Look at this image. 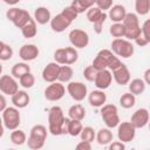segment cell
<instances>
[{
	"label": "cell",
	"instance_id": "obj_1",
	"mask_svg": "<svg viewBox=\"0 0 150 150\" xmlns=\"http://www.w3.org/2000/svg\"><path fill=\"white\" fill-rule=\"evenodd\" d=\"M64 115L63 110L59 105H53L48 110V131L53 136H60L63 135L62 125L64 122Z\"/></svg>",
	"mask_w": 150,
	"mask_h": 150
},
{
	"label": "cell",
	"instance_id": "obj_2",
	"mask_svg": "<svg viewBox=\"0 0 150 150\" xmlns=\"http://www.w3.org/2000/svg\"><path fill=\"white\" fill-rule=\"evenodd\" d=\"M46 138H47V128L42 124H35L34 127H32L26 143L29 149L39 150L43 148Z\"/></svg>",
	"mask_w": 150,
	"mask_h": 150
},
{
	"label": "cell",
	"instance_id": "obj_3",
	"mask_svg": "<svg viewBox=\"0 0 150 150\" xmlns=\"http://www.w3.org/2000/svg\"><path fill=\"white\" fill-rule=\"evenodd\" d=\"M111 52L120 57L129 59L134 55L135 48L134 45L130 42V40L123 39V38H116L111 41Z\"/></svg>",
	"mask_w": 150,
	"mask_h": 150
},
{
	"label": "cell",
	"instance_id": "obj_4",
	"mask_svg": "<svg viewBox=\"0 0 150 150\" xmlns=\"http://www.w3.org/2000/svg\"><path fill=\"white\" fill-rule=\"evenodd\" d=\"M101 117L104 122V124L107 125V128L109 129H114L118 125V123L121 122L120 121V116H118V110H117V107L115 104H103L101 107Z\"/></svg>",
	"mask_w": 150,
	"mask_h": 150
},
{
	"label": "cell",
	"instance_id": "obj_5",
	"mask_svg": "<svg viewBox=\"0 0 150 150\" xmlns=\"http://www.w3.org/2000/svg\"><path fill=\"white\" fill-rule=\"evenodd\" d=\"M1 118H2L4 127L11 131L19 128V125L21 123L20 112H19V109L16 107H6L2 111Z\"/></svg>",
	"mask_w": 150,
	"mask_h": 150
},
{
	"label": "cell",
	"instance_id": "obj_6",
	"mask_svg": "<svg viewBox=\"0 0 150 150\" xmlns=\"http://www.w3.org/2000/svg\"><path fill=\"white\" fill-rule=\"evenodd\" d=\"M67 91L70 95V97L76 101V102H81L83 101L87 95H88V88L84 83L80 82V81H73V82H68L67 84Z\"/></svg>",
	"mask_w": 150,
	"mask_h": 150
},
{
	"label": "cell",
	"instance_id": "obj_7",
	"mask_svg": "<svg viewBox=\"0 0 150 150\" xmlns=\"http://www.w3.org/2000/svg\"><path fill=\"white\" fill-rule=\"evenodd\" d=\"M64 94H66V88L59 81L52 82L45 89V98L48 101H52V102L60 101L64 96Z\"/></svg>",
	"mask_w": 150,
	"mask_h": 150
},
{
	"label": "cell",
	"instance_id": "obj_8",
	"mask_svg": "<svg viewBox=\"0 0 150 150\" xmlns=\"http://www.w3.org/2000/svg\"><path fill=\"white\" fill-rule=\"evenodd\" d=\"M117 128V138L123 143H129L134 141L136 136V128L129 122H120Z\"/></svg>",
	"mask_w": 150,
	"mask_h": 150
},
{
	"label": "cell",
	"instance_id": "obj_9",
	"mask_svg": "<svg viewBox=\"0 0 150 150\" xmlns=\"http://www.w3.org/2000/svg\"><path fill=\"white\" fill-rule=\"evenodd\" d=\"M69 41L71 43V46L74 48H86L89 45V35L87 32L82 30V29H73L69 32L68 34Z\"/></svg>",
	"mask_w": 150,
	"mask_h": 150
},
{
	"label": "cell",
	"instance_id": "obj_10",
	"mask_svg": "<svg viewBox=\"0 0 150 150\" xmlns=\"http://www.w3.org/2000/svg\"><path fill=\"white\" fill-rule=\"evenodd\" d=\"M19 90V84L12 75H2L0 76V91L5 95L12 96Z\"/></svg>",
	"mask_w": 150,
	"mask_h": 150
},
{
	"label": "cell",
	"instance_id": "obj_11",
	"mask_svg": "<svg viewBox=\"0 0 150 150\" xmlns=\"http://www.w3.org/2000/svg\"><path fill=\"white\" fill-rule=\"evenodd\" d=\"M94 84L97 89L101 90H105L110 87L111 82H112V75L111 71L109 69H102V70H97L96 76L94 79Z\"/></svg>",
	"mask_w": 150,
	"mask_h": 150
},
{
	"label": "cell",
	"instance_id": "obj_12",
	"mask_svg": "<svg viewBox=\"0 0 150 150\" xmlns=\"http://www.w3.org/2000/svg\"><path fill=\"white\" fill-rule=\"evenodd\" d=\"M98 56L102 57V60L104 61L105 66H107V69H109L110 71L115 70L117 67H120L122 64V61L118 59V56H116L111 50L109 49H101L98 53H97Z\"/></svg>",
	"mask_w": 150,
	"mask_h": 150
},
{
	"label": "cell",
	"instance_id": "obj_13",
	"mask_svg": "<svg viewBox=\"0 0 150 150\" xmlns=\"http://www.w3.org/2000/svg\"><path fill=\"white\" fill-rule=\"evenodd\" d=\"M149 122V110L146 108H139L137 109L130 118V123L136 128V129H142L144 128Z\"/></svg>",
	"mask_w": 150,
	"mask_h": 150
},
{
	"label": "cell",
	"instance_id": "obj_14",
	"mask_svg": "<svg viewBox=\"0 0 150 150\" xmlns=\"http://www.w3.org/2000/svg\"><path fill=\"white\" fill-rule=\"evenodd\" d=\"M39 54H40L39 48L33 43H28V45L21 46V48L19 50V56L25 62H29V61L35 60L39 56Z\"/></svg>",
	"mask_w": 150,
	"mask_h": 150
},
{
	"label": "cell",
	"instance_id": "obj_15",
	"mask_svg": "<svg viewBox=\"0 0 150 150\" xmlns=\"http://www.w3.org/2000/svg\"><path fill=\"white\" fill-rule=\"evenodd\" d=\"M59 69H60V64L56 63L55 61L49 62L46 64V67L42 70V79L45 82L52 83L57 81V75H59Z\"/></svg>",
	"mask_w": 150,
	"mask_h": 150
},
{
	"label": "cell",
	"instance_id": "obj_16",
	"mask_svg": "<svg viewBox=\"0 0 150 150\" xmlns=\"http://www.w3.org/2000/svg\"><path fill=\"white\" fill-rule=\"evenodd\" d=\"M111 75H112V79L115 80V82L120 86H125L130 81V71L124 63H122L120 67H117L115 70H112Z\"/></svg>",
	"mask_w": 150,
	"mask_h": 150
},
{
	"label": "cell",
	"instance_id": "obj_17",
	"mask_svg": "<svg viewBox=\"0 0 150 150\" xmlns=\"http://www.w3.org/2000/svg\"><path fill=\"white\" fill-rule=\"evenodd\" d=\"M49 22H50V28H52L54 32H56V33H62V32H64V30L71 25V22H70L69 20H67L61 13H59V14H56L54 18H52Z\"/></svg>",
	"mask_w": 150,
	"mask_h": 150
},
{
	"label": "cell",
	"instance_id": "obj_18",
	"mask_svg": "<svg viewBox=\"0 0 150 150\" xmlns=\"http://www.w3.org/2000/svg\"><path fill=\"white\" fill-rule=\"evenodd\" d=\"M88 101H89V103H90L91 107L101 108L107 102V95H105L104 90L96 89V90H93L88 95Z\"/></svg>",
	"mask_w": 150,
	"mask_h": 150
},
{
	"label": "cell",
	"instance_id": "obj_19",
	"mask_svg": "<svg viewBox=\"0 0 150 150\" xmlns=\"http://www.w3.org/2000/svg\"><path fill=\"white\" fill-rule=\"evenodd\" d=\"M29 101H30V97L25 90H18L15 94L12 95V103L18 109L26 108L29 104Z\"/></svg>",
	"mask_w": 150,
	"mask_h": 150
},
{
	"label": "cell",
	"instance_id": "obj_20",
	"mask_svg": "<svg viewBox=\"0 0 150 150\" xmlns=\"http://www.w3.org/2000/svg\"><path fill=\"white\" fill-rule=\"evenodd\" d=\"M108 11L109 13L107 15L112 22H122L127 14V9L123 5H114Z\"/></svg>",
	"mask_w": 150,
	"mask_h": 150
},
{
	"label": "cell",
	"instance_id": "obj_21",
	"mask_svg": "<svg viewBox=\"0 0 150 150\" xmlns=\"http://www.w3.org/2000/svg\"><path fill=\"white\" fill-rule=\"evenodd\" d=\"M52 19V14H50V11L45 7V6H40V7H36L35 11H34V20L36 23L39 25H46Z\"/></svg>",
	"mask_w": 150,
	"mask_h": 150
},
{
	"label": "cell",
	"instance_id": "obj_22",
	"mask_svg": "<svg viewBox=\"0 0 150 150\" xmlns=\"http://www.w3.org/2000/svg\"><path fill=\"white\" fill-rule=\"evenodd\" d=\"M95 139L100 145H108L114 139V135L109 128H102L96 132Z\"/></svg>",
	"mask_w": 150,
	"mask_h": 150
},
{
	"label": "cell",
	"instance_id": "obj_23",
	"mask_svg": "<svg viewBox=\"0 0 150 150\" xmlns=\"http://www.w3.org/2000/svg\"><path fill=\"white\" fill-rule=\"evenodd\" d=\"M128 88H129V91L136 96V95H141L144 93L146 84L143 81V79H134V80L129 81Z\"/></svg>",
	"mask_w": 150,
	"mask_h": 150
},
{
	"label": "cell",
	"instance_id": "obj_24",
	"mask_svg": "<svg viewBox=\"0 0 150 150\" xmlns=\"http://www.w3.org/2000/svg\"><path fill=\"white\" fill-rule=\"evenodd\" d=\"M68 117L71 118V120L82 121L86 117V109H84V107L82 104H80V103L73 104L68 109Z\"/></svg>",
	"mask_w": 150,
	"mask_h": 150
},
{
	"label": "cell",
	"instance_id": "obj_25",
	"mask_svg": "<svg viewBox=\"0 0 150 150\" xmlns=\"http://www.w3.org/2000/svg\"><path fill=\"white\" fill-rule=\"evenodd\" d=\"M94 5H95V0H73L70 4V6L75 9L77 14L87 12V9L93 7Z\"/></svg>",
	"mask_w": 150,
	"mask_h": 150
},
{
	"label": "cell",
	"instance_id": "obj_26",
	"mask_svg": "<svg viewBox=\"0 0 150 150\" xmlns=\"http://www.w3.org/2000/svg\"><path fill=\"white\" fill-rule=\"evenodd\" d=\"M21 34L26 39H32L38 34V25L34 19H30L22 28H21Z\"/></svg>",
	"mask_w": 150,
	"mask_h": 150
},
{
	"label": "cell",
	"instance_id": "obj_27",
	"mask_svg": "<svg viewBox=\"0 0 150 150\" xmlns=\"http://www.w3.org/2000/svg\"><path fill=\"white\" fill-rule=\"evenodd\" d=\"M74 75V70L69 64H62L60 66L59 69V75H57V81L61 83L64 82H70L71 77Z\"/></svg>",
	"mask_w": 150,
	"mask_h": 150
},
{
	"label": "cell",
	"instance_id": "obj_28",
	"mask_svg": "<svg viewBox=\"0 0 150 150\" xmlns=\"http://www.w3.org/2000/svg\"><path fill=\"white\" fill-rule=\"evenodd\" d=\"M30 71V67L28 66V63H26L25 61L23 62H18L15 63L13 67H12V70H11V74L13 77L15 79H20L22 75H25L26 73H29Z\"/></svg>",
	"mask_w": 150,
	"mask_h": 150
},
{
	"label": "cell",
	"instance_id": "obj_29",
	"mask_svg": "<svg viewBox=\"0 0 150 150\" xmlns=\"http://www.w3.org/2000/svg\"><path fill=\"white\" fill-rule=\"evenodd\" d=\"M120 104L124 109H130L136 104V96L134 94H131L130 91L124 93L120 97Z\"/></svg>",
	"mask_w": 150,
	"mask_h": 150
},
{
	"label": "cell",
	"instance_id": "obj_30",
	"mask_svg": "<svg viewBox=\"0 0 150 150\" xmlns=\"http://www.w3.org/2000/svg\"><path fill=\"white\" fill-rule=\"evenodd\" d=\"M26 141H27V136H26L25 131L18 129V128L12 130V132H11V142L14 145H22V144L26 143Z\"/></svg>",
	"mask_w": 150,
	"mask_h": 150
},
{
	"label": "cell",
	"instance_id": "obj_31",
	"mask_svg": "<svg viewBox=\"0 0 150 150\" xmlns=\"http://www.w3.org/2000/svg\"><path fill=\"white\" fill-rule=\"evenodd\" d=\"M30 19H32V18H30V14H29L26 9H20L18 16H16V18L14 19V21H13V25H14L16 28H20V29H21Z\"/></svg>",
	"mask_w": 150,
	"mask_h": 150
},
{
	"label": "cell",
	"instance_id": "obj_32",
	"mask_svg": "<svg viewBox=\"0 0 150 150\" xmlns=\"http://www.w3.org/2000/svg\"><path fill=\"white\" fill-rule=\"evenodd\" d=\"M83 125H82V122L79 121V120H69V123H68V135L73 136V137H76L80 135L81 130H82Z\"/></svg>",
	"mask_w": 150,
	"mask_h": 150
},
{
	"label": "cell",
	"instance_id": "obj_33",
	"mask_svg": "<svg viewBox=\"0 0 150 150\" xmlns=\"http://www.w3.org/2000/svg\"><path fill=\"white\" fill-rule=\"evenodd\" d=\"M135 9L137 15H146L150 11V0H135Z\"/></svg>",
	"mask_w": 150,
	"mask_h": 150
},
{
	"label": "cell",
	"instance_id": "obj_34",
	"mask_svg": "<svg viewBox=\"0 0 150 150\" xmlns=\"http://www.w3.org/2000/svg\"><path fill=\"white\" fill-rule=\"evenodd\" d=\"M109 33L112 38H124V26L122 22H114L109 27Z\"/></svg>",
	"mask_w": 150,
	"mask_h": 150
},
{
	"label": "cell",
	"instance_id": "obj_35",
	"mask_svg": "<svg viewBox=\"0 0 150 150\" xmlns=\"http://www.w3.org/2000/svg\"><path fill=\"white\" fill-rule=\"evenodd\" d=\"M19 83L25 89H29V88H32L35 84V77H34V75L30 71L29 73H26L25 75H22L19 79Z\"/></svg>",
	"mask_w": 150,
	"mask_h": 150
},
{
	"label": "cell",
	"instance_id": "obj_36",
	"mask_svg": "<svg viewBox=\"0 0 150 150\" xmlns=\"http://www.w3.org/2000/svg\"><path fill=\"white\" fill-rule=\"evenodd\" d=\"M66 52V64H73L79 60V53L76 50V48L74 47H66L64 48Z\"/></svg>",
	"mask_w": 150,
	"mask_h": 150
},
{
	"label": "cell",
	"instance_id": "obj_37",
	"mask_svg": "<svg viewBox=\"0 0 150 150\" xmlns=\"http://www.w3.org/2000/svg\"><path fill=\"white\" fill-rule=\"evenodd\" d=\"M79 136L81 137V141H87V142L91 143L95 139L96 132H95V130L91 127H83Z\"/></svg>",
	"mask_w": 150,
	"mask_h": 150
},
{
	"label": "cell",
	"instance_id": "obj_38",
	"mask_svg": "<svg viewBox=\"0 0 150 150\" xmlns=\"http://www.w3.org/2000/svg\"><path fill=\"white\" fill-rule=\"evenodd\" d=\"M102 13H103V11H101L96 6H93V7H90V8L87 9V19H88L89 22L94 23L95 21H97L101 18Z\"/></svg>",
	"mask_w": 150,
	"mask_h": 150
},
{
	"label": "cell",
	"instance_id": "obj_39",
	"mask_svg": "<svg viewBox=\"0 0 150 150\" xmlns=\"http://www.w3.org/2000/svg\"><path fill=\"white\" fill-rule=\"evenodd\" d=\"M122 23L124 26H131V25H139V19H138V15L135 14V13H128L125 14Z\"/></svg>",
	"mask_w": 150,
	"mask_h": 150
},
{
	"label": "cell",
	"instance_id": "obj_40",
	"mask_svg": "<svg viewBox=\"0 0 150 150\" xmlns=\"http://www.w3.org/2000/svg\"><path fill=\"white\" fill-rule=\"evenodd\" d=\"M61 14H62L67 20H69L70 22H73L74 20H76V18H77V15H79L71 6H67V7H64V8L61 11Z\"/></svg>",
	"mask_w": 150,
	"mask_h": 150
},
{
	"label": "cell",
	"instance_id": "obj_41",
	"mask_svg": "<svg viewBox=\"0 0 150 150\" xmlns=\"http://www.w3.org/2000/svg\"><path fill=\"white\" fill-rule=\"evenodd\" d=\"M13 53H14L13 48L9 45L5 43L2 50L0 52V61H8V60H11L12 56H13Z\"/></svg>",
	"mask_w": 150,
	"mask_h": 150
},
{
	"label": "cell",
	"instance_id": "obj_42",
	"mask_svg": "<svg viewBox=\"0 0 150 150\" xmlns=\"http://www.w3.org/2000/svg\"><path fill=\"white\" fill-rule=\"evenodd\" d=\"M107 18H108L107 13H105V12H103V13H102V15H101V18H100L97 21H95V22L93 23V25H94V30H95V33H96V34H101V33H102L103 25H104V22H105Z\"/></svg>",
	"mask_w": 150,
	"mask_h": 150
},
{
	"label": "cell",
	"instance_id": "obj_43",
	"mask_svg": "<svg viewBox=\"0 0 150 150\" xmlns=\"http://www.w3.org/2000/svg\"><path fill=\"white\" fill-rule=\"evenodd\" d=\"M54 61L59 64H66V52L64 48H59L54 52Z\"/></svg>",
	"mask_w": 150,
	"mask_h": 150
},
{
	"label": "cell",
	"instance_id": "obj_44",
	"mask_svg": "<svg viewBox=\"0 0 150 150\" xmlns=\"http://www.w3.org/2000/svg\"><path fill=\"white\" fill-rule=\"evenodd\" d=\"M96 73H97V70L90 64V66H87V67L84 68V70H83V76H84V79H86L87 81L93 82L94 79H95V76H96Z\"/></svg>",
	"mask_w": 150,
	"mask_h": 150
},
{
	"label": "cell",
	"instance_id": "obj_45",
	"mask_svg": "<svg viewBox=\"0 0 150 150\" xmlns=\"http://www.w3.org/2000/svg\"><path fill=\"white\" fill-rule=\"evenodd\" d=\"M141 35L150 42V20H145L141 26Z\"/></svg>",
	"mask_w": 150,
	"mask_h": 150
},
{
	"label": "cell",
	"instance_id": "obj_46",
	"mask_svg": "<svg viewBox=\"0 0 150 150\" xmlns=\"http://www.w3.org/2000/svg\"><path fill=\"white\" fill-rule=\"evenodd\" d=\"M95 5L101 11L105 12L112 6V0H95Z\"/></svg>",
	"mask_w": 150,
	"mask_h": 150
},
{
	"label": "cell",
	"instance_id": "obj_47",
	"mask_svg": "<svg viewBox=\"0 0 150 150\" xmlns=\"http://www.w3.org/2000/svg\"><path fill=\"white\" fill-rule=\"evenodd\" d=\"M91 66L96 69V70H102V69H107V66H105V63H104V61L102 60V57L101 56H98V55H96L95 56V59L93 60V63H91Z\"/></svg>",
	"mask_w": 150,
	"mask_h": 150
},
{
	"label": "cell",
	"instance_id": "obj_48",
	"mask_svg": "<svg viewBox=\"0 0 150 150\" xmlns=\"http://www.w3.org/2000/svg\"><path fill=\"white\" fill-rule=\"evenodd\" d=\"M20 9H21V8H18V7H12V8L7 9V12H6V18H7V20H9L11 22H13L14 19L18 16Z\"/></svg>",
	"mask_w": 150,
	"mask_h": 150
},
{
	"label": "cell",
	"instance_id": "obj_49",
	"mask_svg": "<svg viewBox=\"0 0 150 150\" xmlns=\"http://www.w3.org/2000/svg\"><path fill=\"white\" fill-rule=\"evenodd\" d=\"M108 149L109 150H124L125 149V143L121 142V141H111L108 144Z\"/></svg>",
	"mask_w": 150,
	"mask_h": 150
},
{
	"label": "cell",
	"instance_id": "obj_50",
	"mask_svg": "<svg viewBox=\"0 0 150 150\" xmlns=\"http://www.w3.org/2000/svg\"><path fill=\"white\" fill-rule=\"evenodd\" d=\"M76 149L77 150H91V143L87 141H80L76 144Z\"/></svg>",
	"mask_w": 150,
	"mask_h": 150
},
{
	"label": "cell",
	"instance_id": "obj_51",
	"mask_svg": "<svg viewBox=\"0 0 150 150\" xmlns=\"http://www.w3.org/2000/svg\"><path fill=\"white\" fill-rule=\"evenodd\" d=\"M134 41H135V43H136L137 46H139V47H145V46H148V45L150 43V42H149L145 38H143L141 34H139V35H138Z\"/></svg>",
	"mask_w": 150,
	"mask_h": 150
},
{
	"label": "cell",
	"instance_id": "obj_52",
	"mask_svg": "<svg viewBox=\"0 0 150 150\" xmlns=\"http://www.w3.org/2000/svg\"><path fill=\"white\" fill-rule=\"evenodd\" d=\"M6 107H7V100L4 94H0V112H2Z\"/></svg>",
	"mask_w": 150,
	"mask_h": 150
},
{
	"label": "cell",
	"instance_id": "obj_53",
	"mask_svg": "<svg viewBox=\"0 0 150 150\" xmlns=\"http://www.w3.org/2000/svg\"><path fill=\"white\" fill-rule=\"evenodd\" d=\"M143 81L145 82L146 86L150 84V69H146L144 71V79H143Z\"/></svg>",
	"mask_w": 150,
	"mask_h": 150
},
{
	"label": "cell",
	"instance_id": "obj_54",
	"mask_svg": "<svg viewBox=\"0 0 150 150\" xmlns=\"http://www.w3.org/2000/svg\"><path fill=\"white\" fill-rule=\"evenodd\" d=\"M5 4H7V5H9V6H14V5H16V4H19L21 0H2Z\"/></svg>",
	"mask_w": 150,
	"mask_h": 150
},
{
	"label": "cell",
	"instance_id": "obj_55",
	"mask_svg": "<svg viewBox=\"0 0 150 150\" xmlns=\"http://www.w3.org/2000/svg\"><path fill=\"white\" fill-rule=\"evenodd\" d=\"M4 132H5V127H4V123H0V138L4 136Z\"/></svg>",
	"mask_w": 150,
	"mask_h": 150
},
{
	"label": "cell",
	"instance_id": "obj_56",
	"mask_svg": "<svg viewBox=\"0 0 150 150\" xmlns=\"http://www.w3.org/2000/svg\"><path fill=\"white\" fill-rule=\"evenodd\" d=\"M4 46H5V42H4V41H0V52L2 50V48H4Z\"/></svg>",
	"mask_w": 150,
	"mask_h": 150
},
{
	"label": "cell",
	"instance_id": "obj_57",
	"mask_svg": "<svg viewBox=\"0 0 150 150\" xmlns=\"http://www.w3.org/2000/svg\"><path fill=\"white\" fill-rule=\"evenodd\" d=\"M2 74V64H1V62H0V75Z\"/></svg>",
	"mask_w": 150,
	"mask_h": 150
},
{
	"label": "cell",
	"instance_id": "obj_58",
	"mask_svg": "<svg viewBox=\"0 0 150 150\" xmlns=\"http://www.w3.org/2000/svg\"><path fill=\"white\" fill-rule=\"evenodd\" d=\"M0 123H2V118L1 117H0Z\"/></svg>",
	"mask_w": 150,
	"mask_h": 150
}]
</instances>
